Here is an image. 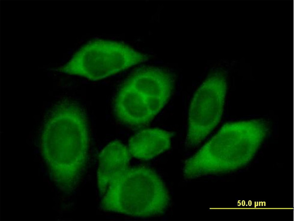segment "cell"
I'll return each instance as SVG.
<instances>
[{
	"label": "cell",
	"instance_id": "2",
	"mask_svg": "<svg viewBox=\"0 0 294 221\" xmlns=\"http://www.w3.org/2000/svg\"><path fill=\"white\" fill-rule=\"evenodd\" d=\"M263 119L224 124L194 155L185 161L183 177L189 180L236 171L251 162L269 132Z\"/></svg>",
	"mask_w": 294,
	"mask_h": 221
},
{
	"label": "cell",
	"instance_id": "4",
	"mask_svg": "<svg viewBox=\"0 0 294 221\" xmlns=\"http://www.w3.org/2000/svg\"><path fill=\"white\" fill-rule=\"evenodd\" d=\"M174 84V75L169 69L147 66L137 69L117 90L113 103L116 119L133 127L149 123L169 100Z\"/></svg>",
	"mask_w": 294,
	"mask_h": 221
},
{
	"label": "cell",
	"instance_id": "7",
	"mask_svg": "<svg viewBox=\"0 0 294 221\" xmlns=\"http://www.w3.org/2000/svg\"><path fill=\"white\" fill-rule=\"evenodd\" d=\"M173 136L172 132L159 128L142 130L129 139V154L140 160L151 159L170 148Z\"/></svg>",
	"mask_w": 294,
	"mask_h": 221
},
{
	"label": "cell",
	"instance_id": "5",
	"mask_svg": "<svg viewBox=\"0 0 294 221\" xmlns=\"http://www.w3.org/2000/svg\"><path fill=\"white\" fill-rule=\"evenodd\" d=\"M147 60L146 55L126 44L98 39L82 46L59 70L97 81Z\"/></svg>",
	"mask_w": 294,
	"mask_h": 221
},
{
	"label": "cell",
	"instance_id": "1",
	"mask_svg": "<svg viewBox=\"0 0 294 221\" xmlns=\"http://www.w3.org/2000/svg\"><path fill=\"white\" fill-rule=\"evenodd\" d=\"M130 157L120 141L111 142L102 151L98 183L102 208L142 218L164 214L171 200L165 183L150 168L130 166Z\"/></svg>",
	"mask_w": 294,
	"mask_h": 221
},
{
	"label": "cell",
	"instance_id": "6",
	"mask_svg": "<svg viewBox=\"0 0 294 221\" xmlns=\"http://www.w3.org/2000/svg\"><path fill=\"white\" fill-rule=\"evenodd\" d=\"M225 82L221 77L209 78L195 94L189 111L185 147L199 145L220 123L223 112Z\"/></svg>",
	"mask_w": 294,
	"mask_h": 221
},
{
	"label": "cell",
	"instance_id": "3",
	"mask_svg": "<svg viewBox=\"0 0 294 221\" xmlns=\"http://www.w3.org/2000/svg\"><path fill=\"white\" fill-rule=\"evenodd\" d=\"M87 119L76 103L56 104L46 118L42 134L43 157L55 177L75 180L86 162L88 147Z\"/></svg>",
	"mask_w": 294,
	"mask_h": 221
}]
</instances>
